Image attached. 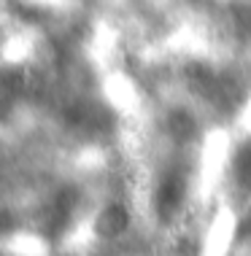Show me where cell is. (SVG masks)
Masks as SVG:
<instances>
[{"label": "cell", "mask_w": 251, "mask_h": 256, "mask_svg": "<svg viewBox=\"0 0 251 256\" xmlns=\"http://www.w3.org/2000/svg\"><path fill=\"white\" fill-rule=\"evenodd\" d=\"M127 224H130V216L124 213L122 205H108L106 210L95 218V230H97V234H103V238H114V234L124 232Z\"/></svg>", "instance_id": "obj_1"}]
</instances>
